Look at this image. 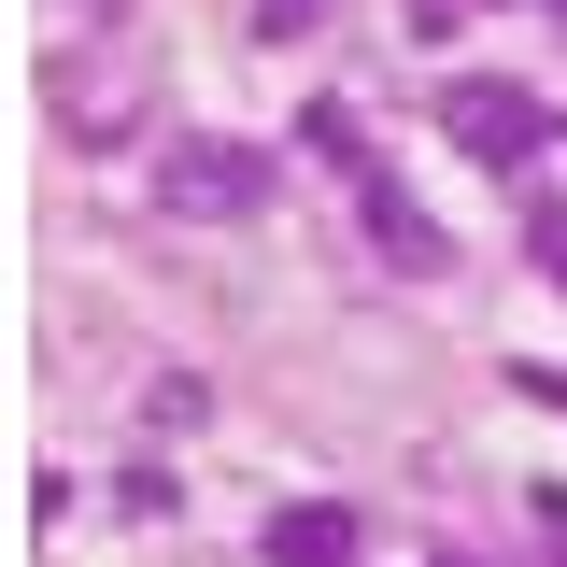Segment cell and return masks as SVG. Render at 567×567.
<instances>
[{
	"label": "cell",
	"mask_w": 567,
	"mask_h": 567,
	"mask_svg": "<svg viewBox=\"0 0 567 567\" xmlns=\"http://www.w3.org/2000/svg\"><path fill=\"white\" fill-rule=\"evenodd\" d=\"M440 128L468 142V156H496V171H525V156L554 142V114H539L511 71H454V85H440Z\"/></svg>",
	"instance_id": "obj_1"
},
{
	"label": "cell",
	"mask_w": 567,
	"mask_h": 567,
	"mask_svg": "<svg viewBox=\"0 0 567 567\" xmlns=\"http://www.w3.org/2000/svg\"><path fill=\"white\" fill-rule=\"evenodd\" d=\"M156 199H171V213H213V227H241V213H270V156H256V142H171Z\"/></svg>",
	"instance_id": "obj_2"
},
{
	"label": "cell",
	"mask_w": 567,
	"mask_h": 567,
	"mask_svg": "<svg viewBox=\"0 0 567 567\" xmlns=\"http://www.w3.org/2000/svg\"><path fill=\"white\" fill-rule=\"evenodd\" d=\"M354 199H369V241H383V256H398L412 284H440V270H454V241H440V227H425V213L398 199V171H383V156L354 171Z\"/></svg>",
	"instance_id": "obj_3"
},
{
	"label": "cell",
	"mask_w": 567,
	"mask_h": 567,
	"mask_svg": "<svg viewBox=\"0 0 567 567\" xmlns=\"http://www.w3.org/2000/svg\"><path fill=\"white\" fill-rule=\"evenodd\" d=\"M128 114H142V85H128V71H85V58H58V128H85V142H128Z\"/></svg>",
	"instance_id": "obj_4"
},
{
	"label": "cell",
	"mask_w": 567,
	"mask_h": 567,
	"mask_svg": "<svg viewBox=\"0 0 567 567\" xmlns=\"http://www.w3.org/2000/svg\"><path fill=\"white\" fill-rule=\"evenodd\" d=\"M270 567H354V511H270Z\"/></svg>",
	"instance_id": "obj_5"
},
{
	"label": "cell",
	"mask_w": 567,
	"mask_h": 567,
	"mask_svg": "<svg viewBox=\"0 0 567 567\" xmlns=\"http://www.w3.org/2000/svg\"><path fill=\"white\" fill-rule=\"evenodd\" d=\"M298 142H312V156H327V171H341V185H354V171H369V128H354L341 100H312V114H298Z\"/></svg>",
	"instance_id": "obj_6"
},
{
	"label": "cell",
	"mask_w": 567,
	"mask_h": 567,
	"mask_svg": "<svg viewBox=\"0 0 567 567\" xmlns=\"http://www.w3.org/2000/svg\"><path fill=\"white\" fill-rule=\"evenodd\" d=\"M525 256L567 284V185H539V199H525Z\"/></svg>",
	"instance_id": "obj_7"
},
{
	"label": "cell",
	"mask_w": 567,
	"mask_h": 567,
	"mask_svg": "<svg viewBox=\"0 0 567 567\" xmlns=\"http://www.w3.org/2000/svg\"><path fill=\"white\" fill-rule=\"evenodd\" d=\"M327 29V0H256V43H312Z\"/></svg>",
	"instance_id": "obj_8"
},
{
	"label": "cell",
	"mask_w": 567,
	"mask_h": 567,
	"mask_svg": "<svg viewBox=\"0 0 567 567\" xmlns=\"http://www.w3.org/2000/svg\"><path fill=\"white\" fill-rule=\"evenodd\" d=\"M511 383H525V398H539V412H567V369H511Z\"/></svg>",
	"instance_id": "obj_9"
},
{
	"label": "cell",
	"mask_w": 567,
	"mask_h": 567,
	"mask_svg": "<svg viewBox=\"0 0 567 567\" xmlns=\"http://www.w3.org/2000/svg\"><path fill=\"white\" fill-rule=\"evenodd\" d=\"M440 567H468V554H440Z\"/></svg>",
	"instance_id": "obj_10"
},
{
	"label": "cell",
	"mask_w": 567,
	"mask_h": 567,
	"mask_svg": "<svg viewBox=\"0 0 567 567\" xmlns=\"http://www.w3.org/2000/svg\"><path fill=\"white\" fill-rule=\"evenodd\" d=\"M100 14H114V0H100Z\"/></svg>",
	"instance_id": "obj_11"
},
{
	"label": "cell",
	"mask_w": 567,
	"mask_h": 567,
	"mask_svg": "<svg viewBox=\"0 0 567 567\" xmlns=\"http://www.w3.org/2000/svg\"><path fill=\"white\" fill-rule=\"evenodd\" d=\"M554 14H567V0H554Z\"/></svg>",
	"instance_id": "obj_12"
}]
</instances>
